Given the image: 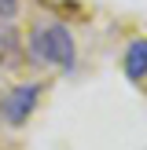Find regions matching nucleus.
<instances>
[{"label": "nucleus", "instance_id": "nucleus-1", "mask_svg": "<svg viewBox=\"0 0 147 150\" xmlns=\"http://www.w3.org/2000/svg\"><path fill=\"white\" fill-rule=\"evenodd\" d=\"M29 51H33V62L44 66H59V70H70L74 59H77V44H74L70 29L63 22H51V26H37L29 37Z\"/></svg>", "mask_w": 147, "mask_h": 150}, {"label": "nucleus", "instance_id": "nucleus-2", "mask_svg": "<svg viewBox=\"0 0 147 150\" xmlns=\"http://www.w3.org/2000/svg\"><path fill=\"white\" fill-rule=\"evenodd\" d=\"M37 103H41V84H15L11 92L0 99V117L19 128V125H26L29 117H33Z\"/></svg>", "mask_w": 147, "mask_h": 150}, {"label": "nucleus", "instance_id": "nucleus-3", "mask_svg": "<svg viewBox=\"0 0 147 150\" xmlns=\"http://www.w3.org/2000/svg\"><path fill=\"white\" fill-rule=\"evenodd\" d=\"M121 70H125L129 81H143V77H147V37H140V40H132L129 48H125Z\"/></svg>", "mask_w": 147, "mask_h": 150}, {"label": "nucleus", "instance_id": "nucleus-4", "mask_svg": "<svg viewBox=\"0 0 147 150\" xmlns=\"http://www.w3.org/2000/svg\"><path fill=\"white\" fill-rule=\"evenodd\" d=\"M19 11V0H0V18H11Z\"/></svg>", "mask_w": 147, "mask_h": 150}]
</instances>
